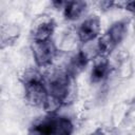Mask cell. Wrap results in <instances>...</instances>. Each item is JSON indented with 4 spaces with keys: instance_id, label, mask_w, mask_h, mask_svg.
<instances>
[{
    "instance_id": "obj_11",
    "label": "cell",
    "mask_w": 135,
    "mask_h": 135,
    "mask_svg": "<svg viewBox=\"0 0 135 135\" xmlns=\"http://www.w3.org/2000/svg\"><path fill=\"white\" fill-rule=\"evenodd\" d=\"M93 135H104V133H102L101 131H97V132H95Z\"/></svg>"
},
{
    "instance_id": "obj_8",
    "label": "cell",
    "mask_w": 135,
    "mask_h": 135,
    "mask_svg": "<svg viewBox=\"0 0 135 135\" xmlns=\"http://www.w3.org/2000/svg\"><path fill=\"white\" fill-rule=\"evenodd\" d=\"M84 6H85V4L83 2H78V1L68 2L64 6V15L68 19L75 20V19L79 18L82 11L84 9Z\"/></svg>"
},
{
    "instance_id": "obj_1",
    "label": "cell",
    "mask_w": 135,
    "mask_h": 135,
    "mask_svg": "<svg viewBox=\"0 0 135 135\" xmlns=\"http://www.w3.org/2000/svg\"><path fill=\"white\" fill-rule=\"evenodd\" d=\"M72 123L62 117H49L34 126L30 135H71Z\"/></svg>"
},
{
    "instance_id": "obj_10",
    "label": "cell",
    "mask_w": 135,
    "mask_h": 135,
    "mask_svg": "<svg viewBox=\"0 0 135 135\" xmlns=\"http://www.w3.org/2000/svg\"><path fill=\"white\" fill-rule=\"evenodd\" d=\"M18 27L16 26H8L6 30L3 28L2 31V41L6 42V41H11L13 39H15L18 36Z\"/></svg>"
},
{
    "instance_id": "obj_5",
    "label": "cell",
    "mask_w": 135,
    "mask_h": 135,
    "mask_svg": "<svg viewBox=\"0 0 135 135\" xmlns=\"http://www.w3.org/2000/svg\"><path fill=\"white\" fill-rule=\"evenodd\" d=\"M56 49L54 44L50 41H34L33 43V53L35 59L39 65H47L51 63L52 59L54 58Z\"/></svg>"
},
{
    "instance_id": "obj_9",
    "label": "cell",
    "mask_w": 135,
    "mask_h": 135,
    "mask_svg": "<svg viewBox=\"0 0 135 135\" xmlns=\"http://www.w3.org/2000/svg\"><path fill=\"white\" fill-rule=\"evenodd\" d=\"M107 73H108V62L105 60H100L94 65L92 70V80L99 81L107 75Z\"/></svg>"
},
{
    "instance_id": "obj_6",
    "label": "cell",
    "mask_w": 135,
    "mask_h": 135,
    "mask_svg": "<svg viewBox=\"0 0 135 135\" xmlns=\"http://www.w3.org/2000/svg\"><path fill=\"white\" fill-rule=\"evenodd\" d=\"M99 32V21L96 18H90L82 22V24L79 27L78 31V36L79 39L86 43L92 41L98 34Z\"/></svg>"
},
{
    "instance_id": "obj_4",
    "label": "cell",
    "mask_w": 135,
    "mask_h": 135,
    "mask_svg": "<svg viewBox=\"0 0 135 135\" xmlns=\"http://www.w3.org/2000/svg\"><path fill=\"white\" fill-rule=\"evenodd\" d=\"M72 92V81L68 74H58L50 82V94L58 98L61 102L68 100Z\"/></svg>"
},
{
    "instance_id": "obj_3",
    "label": "cell",
    "mask_w": 135,
    "mask_h": 135,
    "mask_svg": "<svg viewBox=\"0 0 135 135\" xmlns=\"http://www.w3.org/2000/svg\"><path fill=\"white\" fill-rule=\"evenodd\" d=\"M124 32H126V25L122 22H117L113 24L109 30V32L98 40L100 54H105L111 52L115 47V45L122 39Z\"/></svg>"
},
{
    "instance_id": "obj_2",
    "label": "cell",
    "mask_w": 135,
    "mask_h": 135,
    "mask_svg": "<svg viewBox=\"0 0 135 135\" xmlns=\"http://www.w3.org/2000/svg\"><path fill=\"white\" fill-rule=\"evenodd\" d=\"M25 85H26L27 101L33 105H40V104L43 105L46 100L47 93L38 75L37 74L31 75V77L26 79Z\"/></svg>"
},
{
    "instance_id": "obj_7",
    "label": "cell",
    "mask_w": 135,
    "mask_h": 135,
    "mask_svg": "<svg viewBox=\"0 0 135 135\" xmlns=\"http://www.w3.org/2000/svg\"><path fill=\"white\" fill-rule=\"evenodd\" d=\"M53 22L50 19L42 17L38 20L37 24L34 26V39L35 41H46L50 40V37L53 33Z\"/></svg>"
}]
</instances>
